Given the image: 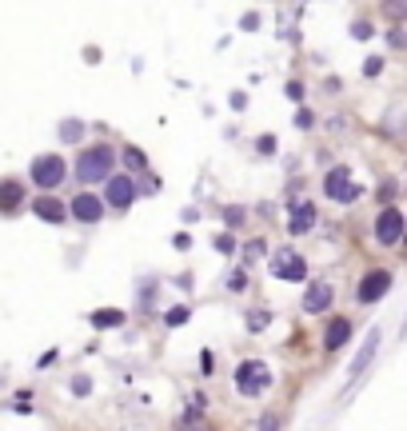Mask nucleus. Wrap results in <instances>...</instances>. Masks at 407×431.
<instances>
[{
	"instance_id": "obj_1",
	"label": "nucleus",
	"mask_w": 407,
	"mask_h": 431,
	"mask_svg": "<svg viewBox=\"0 0 407 431\" xmlns=\"http://www.w3.org/2000/svg\"><path fill=\"white\" fill-rule=\"evenodd\" d=\"M112 164H116V148H108V144H92V148H84L80 152V160H76V180L100 184V180H108L112 176Z\"/></svg>"
},
{
	"instance_id": "obj_2",
	"label": "nucleus",
	"mask_w": 407,
	"mask_h": 431,
	"mask_svg": "<svg viewBox=\"0 0 407 431\" xmlns=\"http://www.w3.org/2000/svg\"><path fill=\"white\" fill-rule=\"evenodd\" d=\"M268 387H271L268 364H259V359H244V364L235 368V392H240V395H264Z\"/></svg>"
},
{
	"instance_id": "obj_3",
	"label": "nucleus",
	"mask_w": 407,
	"mask_h": 431,
	"mask_svg": "<svg viewBox=\"0 0 407 431\" xmlns=\"http://www.w3.org/2000/svg\"><path fill=\"white\" fill-rule=\"evenodd\" d=\"M28 176H32V184H40L44 192H52V188L64 180V160L56 156V152H44V156L32 160V172Z\"/></svg>"
},
{
	"instance_id": "obj_4",
	"label": "nucleus",
	"mask_w": 407,
	"mask_h": 431,
	"mask_svg": "<svg viewBox=\"0 0 407 431\" xmlns=\"http://www.w3.org/2000/svg\"><path fill=\"white\" fill-rule=\"evenodd\" d=\"M271 276H280V280H308V264L304 256H296L292 247H280L276 256H271Z\"/></svg>"
},
{
	"instance_id": "obj_5",
	"label": "nucleus",
	"mask_w": 407,
	"mask_h": 431,
	"mask_svg": "<svg viewBox=\"0 0 407 431\" xmlns=\"http://www.w3.org/2000/svg\"><path fill=\"white\" fill-rule=\"evenodd\" d=\"M399 236H403V212L399 208H383L380 220H375V240L383 247H395L399 244Z\"/></svg>"
},
{
	"instance_id": "obj_6",
	"label": "nucleus",
	"mask_w": 407,
	"mask_h": 431,
	"mask_svg": "<svg viewBox=\"0 0 407 431\" xmlns=\"http://www.w3.org/2000/svg\"><path fill=\"white\" fill-rule=\"evenodd\" d=\"M387 288H392V271H383V268H375V271H368L363 280H359V304H375V300H383L387 296Z\"/></svg>"
},
{
	"instance_id": "obj_7",
	"label": "nucleus",
	"mask_w": 407,
	"mask_h": 431,
	"mask_svg": "<svg viewBox=\"0 0 407 431\" xmlns=\"http://www.w3.org/2000/svg\"><path fill=\"white\" fill-rule=\"evenodd\" d=\"M323 192L332 200H340V204H351V200L359 196V188L351 184V172H347V168H332L328 180H323Z\"/></svg>"
},
{
	"instance_id": "obj_8",
	"label": "nucleus",
	"mask_w": 407,
	"mask_h": 431,
	"mask_svg": "<svg viewBox=\"0 0 407 431\" xmlns=\"http://www.w3.org/2000/svg\"><path fill=\"white\" fill-rule=\"evenodd\" d=\"M136 200V180L132 176H108V204L116 212H128Z\"/></svg>"
},
{
	"instance_id": "obj_9",
	"label": "nucleus",
	"mask_w": 407,
	"mask_h": 431,
	"mask_svg": "<svg viewBox=\"0 0 407 431\" xmlns=\"http://www.w3.org/2000/svg\"><path fill=\"white\" fill-rule=\"evenodd\" d=\"M72 216L76 220H84V224H96L100 216H104V200L92 196V192H80V196L72 200Z\"/></svg>"
},
{
	"instance_id": "obj_10",
	"label": "nucleus",
	"mask_w": 407,
	"mask_h": 431,
	"mask_svg": "<svg viewBox=\"0 0 407 431\" xmlns=\"http://www.w3.org/2000/svg\"><path fill=\"white\" fill-rule=\"evenodd\" d=\"M380 328H371L368 332V340H363V347H359V356L351 359V380H359V375H363V371H368V364L371 359H375V352H380Z\"/></svg>"
},
{
	"instance_id": "obj_11",
	"label": "nucleus",
	"mask_w": 407,
	"mask_h": 431,
	"mask_svg": "<svg viewBox=\"0 0 407 431\" xmlns=\"http://www.w3.org/2000/svg\"><path fill=\"white\" fill-rule=\"evenodd\" d=\"M332 283H323V280H316V283H308V292H304V311H323V308H332Z\"/></svg>"
},
{
	"instance_id": "obj_12",
	"label": "nucleus",
	"mask_w": 407,
	"mask_h": 431,
	"mask_svg": "<svg viewBox=\"0 0 407 431\" xmlns=\"http://www.w3.org/2000/svg\"><path fill=\"white\" fill-rule=\"evenodd\" d=\"M32 212H37L44 224H64V216H68V208H64L56 196H40L37 204H32Z\"/></svg>"
},
{
	"instance_id": "obj_13",
	"label": "nucleus",
	"mask_w": 407,
	"mask_h": 431,
	"mask_svg": "<svg viewBox=\"0 0 407 431\" xmlns=\"http://www.w3.org/2000/svg\"><path fill=\"white\" fill-rule=\"evenodd\" d=\"M25 204V184L20 180H0V212H16Z\"/></svg>"
},
{
	"instance_id": "obj_14",
	"label": "nucleus",
	"mask_w": 407,
	"mask_h": 431,
	"mask_svg": "<svg viewBox=\"0 0 407 431\" xmlns=\"http://www.w3.org/2000/svg\"><path fill=\"white\" fill-rule=\"evenodd\" d=\"M347 335H351V323H347V320H332L328 328H323V347H328V352H340V347L347 344Z\"/></svg>"
},
{
	"instance_id": "obj_15",
	"label": "nucleus",
	"mask_w": 407,
	"mask_h": 431,
	"mask_svg": "<svg viewBox=\"0 0 407 431\" xmlns=\"http://www.w3.org/2000/svg\"><path fill=\"white\" fill-rule=\"evenodd\" d=\"M296 216H292V220H288V228H292V232L296 236H304L311 228V224H316V204H308V200H304V204H296Z\"/></svg>"
},
{
	"instance_id": "obj_16",
	"label": "nucleus",
	"mask_w": 407,
	"mask_h": 431,
	"mask_svg": "<svg viewBox=\"0 0 407 431\" xmlns=\"http://www.w3.org/2000/svg\"><path fill=\"white\" fill-rule=\"evenodd\" d=\"M120 323H124V311H120V308L92 311V328H100V332H104V328H120Z\"/></svg>"
},
{
	"instance_id": "obj_17",
	"label": "nucleus",
	"mask_w": 407,
	"mask_h": 431,
	"mask_svg": "<svg viewBox=\"0 0 407 431\" xmlns=\"http://www.w3.org/2000/svg\"><path fill=\"white\" fill-rule=\"evenodd\" d=\"M80 136H84V124H80V120H64L60 124V140H64V144H76Z\"/></svg>"
},
{
	"instance_id": "obj_18",
	"label": "nucleus",
	"mask_w": 407,
	"mask_h": 431,
	"mask_svg": "<svg viewBox=\"0 0 407 431\" xmlns=\"http://www.w3.org/2000/svg\"><path fill=\"white\" fill-rule=\"evenodd\" d=\"M188 316H192L188 308H172L168 316H164V323H168V328H180V323H188Z\"/></svg>"
},
{
	"instance_id": "obj_19",
	"label": "nucleus",
	"mask_w": 407,
	"mask_h": 431,
	"mask_svg": "<svg viewBox=\"0 0 407 431\" xmlns=\"http://www.w3.org/2000/svg\"><path fill=\"white\" fill-rule=\"evenodd\" d=\"M268 311H252V316H247V328H252V332H264V328H268Z\"/></svg>"
},
{
	"instance_id": "obj_20",
	"label": "nucleus",
	"mask_w": 407,
	"mask_h": 431,
	"mask_svg": "<svg viewBox=\"0 0 407 431\" xmlns=\"http://www.w3.org/2000/svg\"><path fill=\"white\" fill-rule=\"evenodd\" d=\"M124 164H128V168H144V152L140 148H124Z\"/></svg>"
},
{
	"instance_id": "obj_21",
	"label": "nucleus",
	"mask_w": 407,
	"mask_h": 431,
	"mask_svg": "<svg viewBox=\"0 0 407 431\" xmlns=\"http://www.w3.org/2000/svg\"><path fill=\"white\" fill-rule=\"evenodd\" d=\"M383 72V60L380 56H368V60H363V76H380Z\"/></svg>"
},
{
	"instance_id": "obj_22",
	"label": "nucleus",
	"mask_w": 407,
	"mask_h": 431,
	"mask_svg": "<svg viewBox=\"0 0 407 431\" xmlns=\"http://www.w3.org/2000/svg\"><path fill=\"white\" fill-rule=\"evenodd\" d=\"M371 32H375V28H371L368 20H359V25H351V37H356V40H368Z\"/></svg>"
},
{
	"instance_id": "obj_23",
	"label": "nucleus",
	"mask_w": 407,
	"mask_h": 431,
	"mask_svg": "<svg viewBox=\"0 0 407 431\" xmlns=\"http://www.w3.org/2000/svg\"><path fill=\"white\" fill-rule=\"evenodd\" d=\"M88 392H92V380L76 375V380H72V395H88Z\"/></svg>"
},
{
	"instance_id": "obj_24",
	"label": "nucleus",
	"mask_w": 407,
	"mask_h": 431,
	"mask_svg": "<svg viewBox=\"0 0 407 431\" xmlns=\"http://www.w3.org/2000/svg\"><path fill=\"white\" fill-rule=\"evenodd\" d=\"M232 247H235V240H232V236H216V252H224V256H232Z\"/></svg>"
},
{
	"instance_id": "obj_25",
	"label": "nucleus",
	"mask_w": 407,
	"mask_h": 431,
	"mask_svg": "<svg viewBox=\"0 0 407 431\" xmlns=\"http://www.w3.org/2000/svg\"><path fill=\"white\" fill-rule=\"evenodd\" d=\"M224 220H228V224L235 228V224L244 220V208H228V212H224Z\"/></svg>"
},
{
	"instance_id": "obj_26",
	"label": "nucleus",
	"mask_w": 407,
	"mask_h": 431,
	"mask_svg": "<svg viewBox=\"0 0 407 431\" xmlns=\"http://www.w3.org/2000/svg\"><path fill=\"white\" fill-rule=\"evenodd\" d=\"M259 431H280V419H276V416H264V419H259Z\"/></svg>"
},
{
	"instance_id": "obj_27",
	"label": "nucleus",
	"mask_w": 407,
	"mask_h": 431,
	"mask_svg": "<svg viewBox=\"0 0 407 431\" xmlns=\"http://www.w3.org/2000/svg\"><path fill=\"white\" fill-rule=\"evenodd\" d=\"M296 128H311V112H308V108L296 112Z\"/></svg>"
},
{
	"instance_id": "obj_28",
	"label": "nucleus",
	"mask_w": 407,
	"mask_h": 431,
	"mask_svg": "<svg viewBox=\"0 0 407 431\" xmlns=\"http://www.w3.org/2000/svg\"><path fill=\"white\" fill-rule=\"evenodd\" d=\"M256 144H259V152H276V140H271V136H259Z\"/></svg>"
},
{
	"instance_id": "obj_29",
	"label": "nucleus",
	"mask_w": 407,
	"mask_h": 431,
	"mask_svg": "<svg viewBox=\"0 0 407 431\" xmlns=\"http://www.w3.org/2000/svg\"><path fill=\"white\" fill-rule=\"evenodd\" d=\"M256 25H259V16H256V13H247L244 20H240V28H247V32H252V28H256Z\"/></svg>"
},
{
	"instance_id": "obj_30",
	"label": "nucleus",
	"mask_w": 407,
	"mask_h": 431,
	"mask_svg": "<svg viewBox=\"0 0 407 431\" xmlns=\"http://www.w3.org/2000/svg\"><path fill=\"white\" fill-rule=\"evenodd\" d=\"M288 96L299 100V96H304V84H296V80H292V84H288Z\"/></svg>"
},
{
	"instance_id": "obj_31",
	"label": "nucleus",
	"mask_w": 407,
	"mask_h": 431,
	"mask_svg": "<svg viewBox=\"0 0 407 431\" xmlns=\"http://www.w3.org/2000/svg\"><path fill=\"white\" fill-rule=\"evenodd\" d=\"M244 104H247V96H244V92H232V108L240 112V108H244Z\"/></svg>"
}]
</instances>
